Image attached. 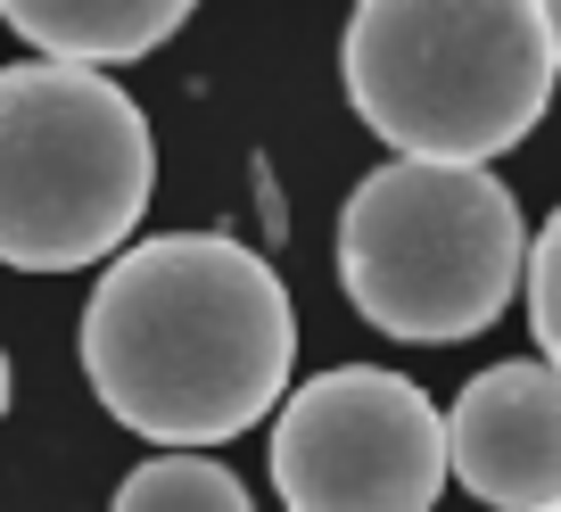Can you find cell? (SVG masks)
<instances>
[{"instance_id": "obj_1", "label": "cell", "mask_w": 561, "mask_h": 512, "mask_svg": "<svg viewBox=\"0 0 561 512\" xmlns=\"http://www.w3.org/2000/svg\"><path fill=\"white\" fill-rule=\"evenodd\" d=\"M91 397L149 446H231L289 397L298 315L248 240L158 231L124 240L83 306Z\"/></svg>"}, {"instance_id": "obj_8", "label": "cell", "mask_w": 561, "mask_h": 512, "mask_svg": "<svg viewBox=\"0 0 561 512\" xmlns=\"http://www.w3.org/2000/svg\"><path fill=\"white\" fill-rule=\"evenodd\" d=\"M107 512H256L240 488V471L215 455H182V446H165V455L133 463L116 488V504Z\"/></svg>"}, {"instance_id": "obj_2", "label": "cell", "mask_w": 561, "mask_h": 512, "mask_svg": "<svg viewBox=\"0 0 561 512\" xmlns=\"http://www.w3.org/2000/svg\"><path fill=\"white\" fill-rule=\"evenodd\" d=\"M339 83L397 158L488 166L561 91V0H355Z\"/></svg>"}, {"instance_id": "obj_9", "label": "cell", "mask_w": 561, "mask_h": 512, "mask_svg": "<svg viewBox=\"0 0 561 512\" xmlns=\"http://www.w3.org/2000/svg\"><path fill=\"white\" fill-rule=\"evenodd\" d=\"M520 289H528V331H537V355L561 372V207L537 224L520 257Z\"/></svg>"}, {"instance_id": "obj_10", "label": "cell", "mask_w": 561, "mask_h": 512, "mask_svg": "<svg viewBox=\"0 0 561 512\" xmlns=\"http://www.w3.org/2000/svg\"><path fill=\"white\" fill-rule=\"evenodd\" d=\"M0 413H9V348H0Z\"/></svg>"}, {"instance_id": "obj_5", "label": "cell", "mask_w": 561, "mask_h": 512, "mask_svg": "<svg viewBox=\"0 0 561 512\" xmlns=\"http://www.w3.org/2000/svg\"><path fill=\"white\" fill-rule=\"evenodd\" d=\"M273 488L289 512H438L446 413L388 364H331L273 406Z\"/></svg>"}, {"instance_id": "obj_6", "label": "cell", "mask_w": 561, "mask_h": 512, "mask_svg": "<svg viewBox=\"0 0 561 512\" xmlns=\"http://www.w3.org/2000/svg\"><path fill=\"white\" fill-rule=\"evenodd\" d=\"M446 479L488 512L561 504V372L545 355L488 364L446 413Z\"/></svg>"}, {"instance_id": "obj_7", "label": "cell", "mask_w": 561, "mask_h": 512, "mask_svg": "<svg viewBox=\"0 0 561 512\" xmlns=\"http://www.w3.org/2000/svg\"><path fill=\"white\" fill-rule=\"evenodd\" d=\"M198 0H0L25 50L67 67H133L191 25Z\"/></svg>"}, {"instance_id": "obj_4", "label": "cell", "mask_w": 561, "mask_h": 512, "mask_svg": "<svg viewBox=\"0 0 561 512\" xmlns=\"http://www.w3.org/2000/svg\"><path fill=\"white\" fill-rule=\"evenodd\" d=\"M158 141L107 67L18 58L0 67V265H107L149 215Z\"/></svg>"}, {"instance_id": "obj_3", "label": "cell", "mask_w": 561, "mask_h": 512, "mask_svg": "<svg viewBox=\"0 0 561 512\" xmlns=\"http://www.w3.org/2000/svg\"><path fill=\"white\" fill-rule=\"evenodd\" d=\"M528 224L488 166L388 158L339 207V289L388 339L455 348L520 298Z\"/></svg>"}, {"instance_id": "obj_11", "label": "cell", "mask_w": 561, "mask_h": 512, "mask_svg": "<svg viewBox=\"0 0 561 512\" xmlns=\"http://www.w3.org/2000/svg\"><path fill=\"white\" fill-rule=\"evenodd\" d=\"M545 512H561V504H545Z\"/></svg>"}]
</instances>
